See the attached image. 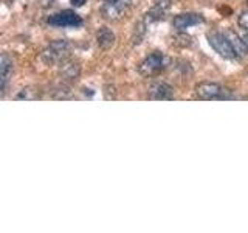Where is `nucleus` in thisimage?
Masks as SVG:
<instances>
[{
    "label": "nucleus",
    "mask_w": 248,
    "mask_h": 233,
    "mask_svg": "<svg viewBox=\"0 0 248 233\" xmlns=\"http://www.w3.org/2000/svg\"><path fill=\"white\" fill-rule=\"evenodd\" d=\"M70 53V42L67 39H56L48 47H45L41 53V59L46 66L61 64L62 61L67 59Z\"/></svg>",
    "instance_id": "obj_1"
},
{
    "label": "nucleus",
    "mask_w": 248,
    "mask_h": 233,
    "mask_svg": "<svg viewBox=\"0 0 248 233\" xmlns=\"http://www.w3.org/2000/svg\"><path fill=\"white\" fill-rule=\"evenodd\" d=\"M196 97L199 100H232V92L217 83H200L196 87Z\"/></svg>",
    "instance_id": "obj_2"
},
{
    "label": "nucleus",
    "mask_w": 248,
    "mask_h": 233,
    "mask_svg": "<svg viewBox=\"0 0 248 233\" xmlns=\"http://www.w3.org/2000/svg\"><path fill=\"white\" fill-rule=\"evenodd\" d=\"M208 44L211 45V49L219 53L222 58L225 59H239L237 58V53L232 47L230 37L227 36V33H209L208 36Z\"/></svg>",
    "instance_id": "obj_3"
},
{
    "label": "nucleus",
    "mask_w": 248,
    "mask_h": 233,
    "mask_svg": "<svg viewBox=\"0 0 248 233\" xmlns=\"http://www.w3.org/2000/svg\"><path fill=\"white\" fill-rule=\"evenodd\" d=\"M50 27H56V28H79L82 27V17L78 13L72 10H64L59 11L56 14H53L46 20Z\"/></svg>",
    "instance_id": "obj_4"
},
{
    "label": "nucleus",
    "mask_w": 248,
    "mask_h": 233,
    "mask_svg": "<svg viewBox=\"0 0 248 233\" xmlns=\"http://www.w3.org/2000/svg\"><path fill=\"white\" fill-rule=\"evenodd\" d=\"M166 56L161 51H154L149 56H146L144 61L140 64L138 72L144 76H151L155 73H160L163 68L166 67Z\"/></svg>",
    "instance_id": "obj_5"
},
{
    "label": "nucleus",
    "mask_w": 248,
    "mask_h": 233,
    "mask_svg": "<svg viewBox=\"0 0 248 233\" xmlns=\"http://www.w3.org/2000/svg\"><path fill=\"white\" fill-rule=\"evenodd\" d=\"M200 23H205V17L197 13H182L172 19V27L177 31H186L194 25H200Z\"/></svg>",
    "instance_id": "obj_6"
},
{
    "label": "nucleus",
    "mask_w": 248,
    "mask_h": 233,
    "mask_svg": "<svg viewBox=\"0 0 248 233\" xmlns=\"http://www.w3.org/2000/svg\"><path fill=\"white\" fill-rule=\"evenodd\" d=\"M170 10V0H155L152 8L149 11L144 14V22L149 25V23H154V22H158V20H163L166 17V14L169 13Z\"/></svg>",
    "instance_id": "obj_7"
},
{
    "label": "nucleus",
    "mask_w": 248,
    "mask_h": 233,
    "mask_svg": "<svg viewBox=\"0 0 248 233\" xmlns=\"http://www.w3.org/2000/svg\"><path fill=\"white\" fill-rule=\"evenodd\" d=\"M147 97L157 101H169V100H174V89H172V85H169L168 83L157 81L149 85Z\"/></svg>",
    "instance_id": "obj_8"
},
{
    "label": "nucleus",
    "mask_w": 248,
    "mask_h": 233,
    "mask_svg": "<svg viewBox=\"0 0 248 233\" xmlns=\"http://www.w3.org/2000/svg\"><path fill=\"white\" fill-rule=\"evenodd\" d=\"M59 75L64 81L73 83L81 75V66L78 61L73 59H64L59 64Z\"/></svg>",
    "instance_id": "obj_9"
},
{
    "label": "nucleus",
    "mask_w": 248,
    "mask_h": 233,
    "mask_svg": "<svg viewBox=\"0 0 248 233\" xmlns=\"http://www.w3.org/2000/svg\"><path fill=\"white\" fill-rule=\"evenodd\" d=\"M124 11H126V5L121 3H115V2H104L101 6V14L106 20H118L123 17Z\"/></svg>",
    "instance_id": "obj_10"
},
{
    "label": "nucleus",
    "mask_w": 248,
    "mask_h": 233,
    "mask_svg": "<svg viewBox=\"0 0 248 233\" xmlns=\"http://www.w3.org/2000/svg\"><path fill=\"white\" fill-rule=\"evenodd\" d=\"M13 59L8 56L6 53L2 54V58H0V68H2V97L5 95V92H6V84L8 81H10V76L13 73Z\"/></svg>",
    "instance_id": "obj_11"
},
{
    "label": "nucleus",
    "mask_w": 248,
    "mask_h": 233,
    "mask_svg": "<svg viewBox=\"0 0 248 233\" xmlns=\"http://www.w3.org/2000/svg\"><path fill=\"white\" fill-rule=\"evenodd\" d=\"M96 42L99 47H103V49H108V47H112L115 44V34L110 28L107 27H103L98 30L96 33Z\"/></svg>",
    "instance_id": "obj_12"
},
{
    "label": "nucleus",
    "mask_w": 248,
    "mask_h": 233,
    "mask_svg": "<svg viewBox=\"0 0 248 233\" xmlns=\"http://www.w3.org/2000/svg\"><path fill=\"white\" fill-rule=\"evenodd\" d=\"M39 98H41V95H39L37 89L34 87H25L16 95V100H20V101H36Z\"/></svg>",
    "instance_id": "obj_13"
},
{
    "label": "nucleus",
    "mask_w": 248,
    "mask_h": 233,
    "mask_svg": "<svg viewBox=\"0 0 248 233\" xmlns=\"http://www.w3.org/2000/svg\"><path fill=\"white\" fill-rule=\"evenodd\" d=\"M237 23H239V27L240 28H244L247 33H248V10L242 11L239 16V19H237Z\"/></svg>",
    "instance_id": "obj_14"
},
{
    "label": "nucleus",
    "mask_w": 248,
    "mask_h": 233,
    "mask_svg": "<svg viewBox=\"0 0 248 233\" xmlns=\"http://www.w3.org/2000/svg\"><path fill=\"white\" fill-rule=\"evenodd\" d=\"M87 0H70V3H72L75 8H79V6H82Z\"/></svg>",
    "instance_id": "obj_15"
},
{
    "label": "nucleus",
    "mask_w": 248,
    "mask_h": 233,
    "mask_svg": "<svg viewBox=\"0 0 248 233\" xmlns=\"http://www.w3.org/2000/svg\"><path fill=\"white\" fill-rule=\"evenodd\" d=\"M104 2H115V3H121V5H129L132 0H104Z\"/></svg>",
    "instance_id": "obj_16"
},
{
    "label": "nucleus",
    "mask_w": 248,
    "mask_h": 233,
    "mask_svg": "<svg viewBox=\"0 0 248 233\" xmlns=\"http://www.w3.org/2000/svg\"><path fill=\"white\" fill-rule=\"evenodd\" d=\"M242 39H244V44H245L247 51H248V33H247V34H244V36H242Z\"/></svg>",
    "instance_id": "obj_17"
}]
</instances>
